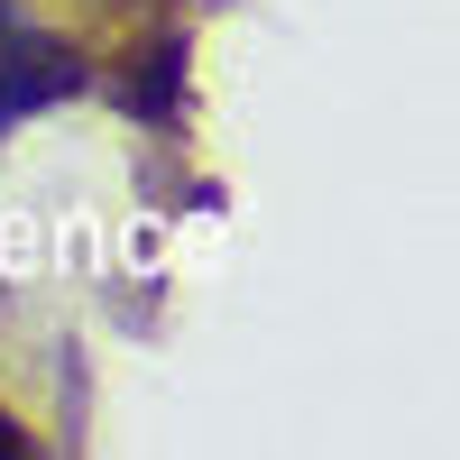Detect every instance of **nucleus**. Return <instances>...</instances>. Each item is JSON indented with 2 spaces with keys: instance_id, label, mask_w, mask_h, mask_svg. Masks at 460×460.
<instances>
[{
  "instance_id": "1",
  "label": "nucleus",
  "mask_w": 460,
  "mask_h": 460,
  "mask_svg": "<svg viewBox=\"0 0 460 460\" xmlns=\"http://www.w3.org/2000/svg\"><path fill=\"white\" fill-rule=\"evenodd\" d=\"M65 93H84V56L56 28H37L19 0H0V138L19 120H37L47 102H65Z\"/></svg>"
},
{
  "instance_id": "2",
  "label": "nucleus",
  "mask_w": 460,
  "mask_h": 460,
  "mask_svg": "<svg viewBox=\"0 0 460 460\" xmlns=\"http://www.w3.org/2000/svg\"><path fill=\"white\" fill-rule=\"evenodd\" d=\"M28 451H37V433L19 424V414H10V405H0V460H28Z\"/></svg>"
}]
</instances>
